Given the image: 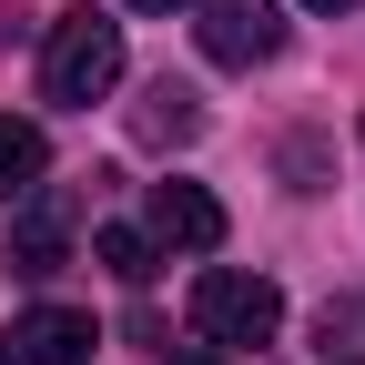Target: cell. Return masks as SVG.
Instances as JSON below:
<instances>
[{
	"label": "cell",
	"instance_id": "1",
	"mask_svg": "<svg viewBox=\"0 0 365 365\" xmlns=\"http://www.w3.org/2000/svg\"><path fill=\"white\" fill-rule=\"evenodd\" d=\"M112 81H122V21L112 11H61L51 41H41V102L91 112Z\"/></svg>",
	"mask_w": 365,
	"mask_h": 365
},
{
	"label": "cell",
	"instance_id": "2",
	"mask_svg": "<svg viewBox=\"0 0 365 365\" xmlns=\"http://www.w3.org/2000/svg\"><path fill=\"white\" fill-rule=\"evenodd\" d=\"M274 325H284V284H274V274H234V264L193 274V335H203L213 355H234V345H264Z\"/></svg>",
	"mask_w": 365,
	"mask_h": 365
},
{
	"label": "cell",
	"instance_id": "3",
	"mask_svg": "<svg viewBox=\"0 0 365 365\" xmlns=\"http://www.w3.org/2000/svg\"><path fill=\"white\" fill-rule=\"evenodd\" d=\"M193 41L223 71H264L284 51V11H274V0H193Z\"/></svg>",
	"mask_w": 365,
	"mask_h": 365
},
{
	"label": "cell",
	"instance_id": "4",
	"mask_svg": "<svg viewBox=\"0 0 365 365\" xmlns=\"http://www.w3.org/2000/svg\"><path fill=\"white\" fill-rule=\"evenodd\" d=\"M61 264H71V193L31 182L11 203V274H61Z\"/></svg>",
	"mask_w": 365,
	"mask_h": 365
},
{
	"label": "cell",
	"instance_id": "5",
	"mask_svg": "<svg viewBox=\"0 0 365 365\" xmlns=\"http://www.w3.org/2000/svg\"><path fill=\"white\" fill-rule=\"evenodd\" d=\"M91 345H102V335H91V314H71V304H31L21 325L0 335V355H11V365H81Z\"/></svg>",
	"mask_w": 365,
	"mask_h": 365
},
{
	"label": "cell",
	"instance_id": "6",
	"mask_svg": "<svg viewBox=\"0 0 365 365\" xmlns=\"http://www.w3.org/2000/svg\"><path fill=\"white\" fill-rule=\"evenodd\" d=\"M153 244H173V254H213L223 244V203L203 193V182H153V223H143Z\"/></svg>",
	"mask_w": 365,
	"mask_h": 365
},
{
	"label": "cell",
	"instance_id": "7",
	"mask_svg": "<svg viewBox=\"0 0 365 365\" xmlns=\"http://www.w3.org/2000/svg\"><path fill=\"white\" fill-rule=\"evenodd\" d=\"M132 132H143V143L153 153H173V143H193V132H203V91L193 81H143V102H132Z\"/></svg>",
	"mask_w": 365,
	"mask_h": 365
},
{
	"label": "cell",
	"instance_id": "8",
	"mask_svg": "<svg viewBox=\"0 0 365 365\" xmlns=\"http://www.w3.org/2000/svg\"><path fill=\"white\" fill-rule=\"evenodd\" d=\"M51 173V143H41V122H21V112H0V203H21L31 182Z\"/></svg>",
	"mask_w": 365,
	"mask_h": 365
},
{
	"label": "cell",
	"instance_id": "9",
	"mask_svg": "<svg viewBox=\"0 0 365 365\" xmlns=\"http://www.w3.org/2000/svg\"><path fill=\"white\" fill-rule=\"evenodd\" d=\"M91 254H102L112 284H143V274H153V234H143V223H102V234H91Z\"/></svg>",
	"mask_w": 365,
	"mask_h": 365
},
{
	"label": "cell",
	"instance_id": "10",
	"mask_svg": "<svg viewBox=\"0 0 365 365\" xmlns=\"http://www.w3.org/2000/svg\"><path fill=\"white\" fill-rule=\"evenodd\" d=\"M325 345H355L365 355V294H335L325 304Z\"/></svg>",
	"mask_w": 365,
	"mask_h": 365
},
{
	"label": "cell",
	"instance_id": "11",
	"mask_svg": "<svg viewBox=\"0 0 365 365\" xmlns=\"http://www.w3.org/2000/svg\"><path fill=\"white\" fill-rule=\"evenodd\" d=\"M173 365H223V355H213V345H193V355H173Z\"/></svg>",
	"mask_w": 365,
	"mask_h": 365
},
{
	"label": "cell",
	"instance_id": "12",
	"mask_svg": "<svg viewBox=\"0 0 365 365\" xmlns=\"http://www.w3.org/2000/svg\"><path fill=\"white\" fill-rule=\"evenodd\" d=\"M132 11H193V0H132Z\"/></svg>",
	"mask_w": 365,
	"mask_h": 365
},
{
	"label": "cell",
	"instance_id": "13",
	"mask_svg": "<svg viewBox=\"0 0 365 365\" xmlns=\"http://www.w3.org/2000/svg\"><path fill=\"white\" fill-rule=\"evenodd\" d=\"M304 11H355V0H304Z\"/></svg>",
	"mask_w": 365,
	"mask_h": 365
},
{
	"label": "cell",
	"instance_id": "14",
	"mask_svg": "<svg viewBox=\"0 0 365 365\" xmlns=\"http://www.w3.org/2000/svg\"><path fill=\"white\" fill-rule=\"evenodd\" d=\"M345 365H365V355H345Z\"/></svg>",
	"mask_w": 365,
	"mask_h": 365
}]
</instances>
